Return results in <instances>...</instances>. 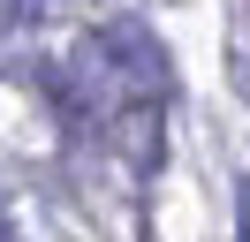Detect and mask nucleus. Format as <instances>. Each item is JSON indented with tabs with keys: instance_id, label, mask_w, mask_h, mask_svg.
Segmentation results:
<instances>
[{
	"instance_id": "20e7f679",
	"label": "nucleus",
	"mask_w": 250,
	"mask_h": 242,
	"mask_svg": "<svg viewBox=\"0 0 250 242\" xmlns=\"http://www.w3.org/2000/svg\"><path fill=\"white\" fill-rule=\"evenodd\" d=\"M0 242H16V220H8V204H0Z\"/></svg>"
},
{
	"instance_id": "f03ea898",
	"label": "nucleus",
	"mask_w": 250,
	"mask_h": 242,
	"mask_svg": "<svg viewBox=\"0 0 250 242\" xmlns=\"http://www.w3.org/2000/svg\"><path fill=\"white\" fill-rule=\"evenodd\" d=\"M46 15H53V0H0V23H16V30L46 23Z\"/></svg>"
},
{
	"instance_id": "f257e3e1",
	"label": "nucleus",
	"mask_w": 250,
	"mask_h": 242,
	"mask_svg": "<svg viewBox=\"0 0 250 242\" xmlns=\"http://www.w3.org/2000/svg\"><path fill=\"white\" fill-rule=\"evenodd\" d=\"M68 60L114 99V114L174 99V53L159 45V30L144 23V15H106V23H91L76 45H68Z\"/></svg>"
},
{
	"instance_id": "7ed1b4c3",
	"label": "nucleus",
	"mask_w": 250,
	"mask_h": 242,
	"mask_svg": "<svg viewBox=\"0 0 250 242\" xmlns=\"http://www.w3.org/2000/svg\"><path fill=\"white\" fill-rule=\"evenodd\" d=\"M235 204H243L235 212V242H250V174H235Z\"/></svg>"
}]
</instances>
